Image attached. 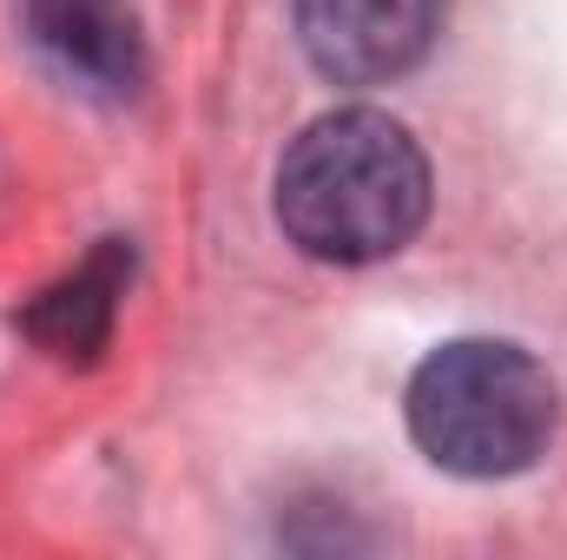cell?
<instances>
[{
	"instance_id": "1",
	"label": "cell",
	"mask_w": 567,
	"mask_h": 560,
	"mask_svg": "<svg viewBox=\"0 0 567 560\" xmlns=\"http://www.w3.org/2000/svg\"><path fill=\"white\" fill-rule=\"evenodd\" d=\"M429 218V158L390 113L343 106L303 126L278 165V225L303 258L377 265Z\"/></svg>"
},
{
	"instance_id": "2",
	"label": "cell",
	"mask_w": 567,
	"mask_h": 560,
	"mask_svg": "<svg viewBox=\"0 0 567 560\" xmlns=\"http://www.w3.org/2000/svg\"><path fill=\"white\" fill-rule=\"evenodd\" d=\"M561 422L555 376L522 350L495 336H462L423 356L410 376V435L435 468L468 481L522 475L535 455H548Z\"/></svg>"
},
{
	"instance_id": "3",
	"label": "cell",
	"mask_w": 567,
	"mask_h": 560,
	"mask_svg": "<svg viewBox=\"0 0 567 560\" xmlns=\"http://www.w3.org/2000/svg\"><path fill=\"white\" fill-rule=\"evenodd\" d=\"M449 20V0H297V40L337 86L403 80Z\"/></svg>"
},
{
	"instance_id": "4",
	"label": "cell",
	"mask_w": 567,
	"mask_h": 560,
	"mask_svg": "<svg viewBox=\"0 0 567 560\" xmlns=\"http://www.w3.org/2000/svg\"><path fill=\"white\" fill-rule=\"evenodd\" d=\"M27 27L60 73L106 100H126L145 80V40L126 0H27Z\"/></svg>"
},
{
	"instance_id": "5",
	"label": "cell",
	"mask_w": 567,
	"mask_h": 560,
	"mask_svg": "<svg viewBox=\"0 0 567 560\" xmlns=\"http://www.w3.org/2000/svg\"><path fill=\"white\" fill-rule=\"evenodd\" d=\"M120 283H126V258L120 251H100L93 265H80L66 283H53L33 310H27V330L53 350V356H93L106 336H113V310H120Z\"/></svg>"
}]
</instances>
